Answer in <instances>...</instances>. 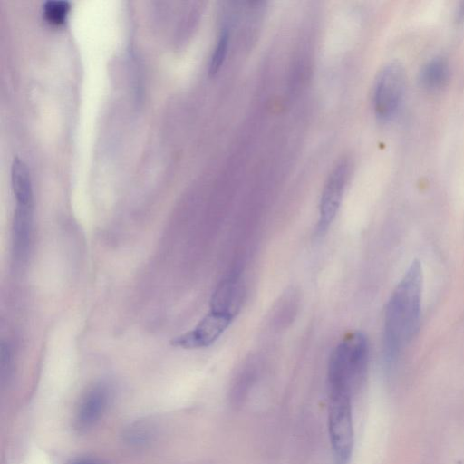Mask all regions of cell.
<instances>
[{
    "label": "cell",
    "mask_w": 464,
    "mask_h": 464,
    "mask_svg": "<svg viewBox=\"0 0 464 464\" xmlns=\"http://www.w3.org/2000/svg\"><path fill=\"white\" fill-rule=\"evenodd\" d=\"M423 274L420 263L412 261L392 293L384 314L382 348L387 364L392 363L420 327Z\"/></svg>",
    "instance_id": "obj_1"
},
{
    "label": "cell",
    "mask_w": 464,
    "mask_h": 464,
    "mask_svg": "<svg viewBox=\"0 0 464 464\" xmlns=\"http://www.w3.org/2000/svg\"><path fill=\"white\" fill-rule=\"evenodd\" d=\"M369 365V343L356 331L347 334L332 351L327 368L328 387L346 388L353 394L363 385Z\"/></svg>",
    "instance_id": "obj_2"
},
{
    "label": "cell",
    "mask_w": 464,
    "mask_h": 464,
    "mask_svg": "<svg viewBox=\"0 0 464 464\" xmlns=\"http://www.w3.org/2000/svg\"><path fill=\"white\" fill-rule=\"evenodd\" d=\"M328 392V430L334 464H348L353 443V394L345 390Z\"/></svg>",
    "instance_id": "obj_3"
},
{
    "label": "cell",
    "mask_w": 464,
    "mask_h": 464,
    "mask_svg": "<svg viewBox=\"0 0 464 464\" xmlns=\"http://www.w3.org/2000/svg\"><path fill=\"white\" fill-rule=\"evenodd\" d=\"M405 90V72L398 62H390L377 73L372 91V105L382 121L392 119L401 103Z\"/></svg>",
    "instance_id": "obj_4"
},
{
    "label": "cell",
    "mask_w": 464,
    "mask_h": 464,
    "mask_svg": "<svg viewBox=\"0 0 464 464\" xmlns=\"http://www.w3.org/2000/svg\"><path fill=\"white\" fill-rule=\"evenodd\" d=\"M348 173V163L343 160L337 163L329 174L319 203V218L315 228L317 237H322L328 231L336 217L343 200Z\"/></svg>",
    "instance_id": "obj_5"
},
{
    "label": "cell",
    "mask_w": 464,
    "mask_h": 464,
    "mask_svg": "<svg viewBox=\"0 0 464 464\" xmlns=\"http://www.w3.org/2000/svg\"><path fill=\"white\" fill-rule=\"evenodd\" d=\"M234 319L229 314L210 310L193 330L175 338L173 345L185 349L208 347L223 334Z\"/></svg>",
    "instance_id": "obj_6"
},
{
    "label": "cell",
    "mask_w": 464,
    "mask_h": 464,
    "mask_svg": "<svg viewBox=\"0 0 464 464\" xmlns=\"http://www.w3.org/2000/svg\"><path fill=\"white\" fill-rule=\"evenodd\" d=\"M244 300V285L237 271L224 277L214 290L210 299V310L236 317Z\"/></svg>",
    "instance_id": "obj_7"
},
{
    "label": "cell",
    "mask_w": 464,
    "mask_h": 464,
    "mask_svg": "<svg viewBox=\"0 0 464 464\" xmlns=\"http://www.w3.org/2000/svg\"><path fill=\"white\" fill-rule=\"evenodd\" d=\"M110 401V391L103 385L92 388L82 399L78 406L74 426L79 431L92 429L102 417Z\"/></svg>",
    "instance_id": "obj_8"
},
{
    "label": "cell",
    "mask_w": 464,
    "mask_h": 464,
    "mask_svg": "<svg viewBox=\"0 0 464 464\" xmlns=\"http://www.w3.org/2000/svg\"><path fill=\"white\" fill-rule=\"evenodd\" d=\"M33 227V205H18L13 221V252L16 260H23L27 253L31 241Z\"/></svg>",
    "instance_id": "obj_9"
},
{
    "label": "cell",
    "mask_w": 464,
    "mask_h": 464,
    "mask_svg": "<svg viewBox=\"0 0 464 464\" xmlns=\"http://www.w3.org/2000/svg\"><path fill=\"white\" fill-rule=\"evenodd\" d=\"M12 188L18 205H33V190L29 170L25 163L14 158L11 166Z\"/></svg>",
    "instance_id": "obj_10"
},
{
    "label": "cell",
    "mask_w": 464,
    "mask_h": 464,
    "mask_svg": "<svg viewBox=\"0 0 464 464\" xmlns=\"http://www.w3.org/2000/svg\"><path fill=\"white\" fill-rule=\"evenodd\" d=\"M450 78V66L448 61L441 56L430 60L420 72V82L430 91L442 89Z\"/></svg>",
    "instance_id": "obj_11"
},
{
    "label": "cell",
    "mask_w": 464,
    "mask_h": 464,
    "mask_svg": "<svg viewBox=\"0 0 464 464\" xmlns=\"http://www.w3.org/2000/svg\"><path fill=\"white\" fill-rule=\"evenodd\" d=\"M228 44H229V34L226 28L222 30V32L219 34V37L217 41L216 46L214 48L210 63H209V74L215 75L223 65L227 50H228Z\"/></svg>",
    "instance_id": "obj_12"
},
{
    "label": "cell",
    "mask_w": 464,
    "mask_h": 464,
    "mask_svg": "<svg viewBox=\"0 0 464 464\" xmlns=\"http://www.w3.org/2000/svg\"><path fill=\"white\" fill-rule=\"evenodd\" d=\"M43 8L44 14L50 23L60 24L65 20L70 4L64 0H49L44 3Z\"/></svg>",
    "instance_id": "obj_13"
},
{
    "label": "cell",
    "mask_w": 464,
    "mask_h": 464,
    "mask_svg": "<svg viewBox=\"0 0 464 464\" xmlns=\"http://www.w3.org/2000/svg\"><path fill=\"white\" fill-rule=\"evenodd\" d=\"M1 375L2 379L5 378L9 373V368L11 364V353L9 346L2 343L1 344Z\"/></svg>",
    "instance_id": "obj_14"
},
{
    "label": "cell",
    "mask_w": 464,
    "mask_h": 464,
    "mask_svg": "<svg viewBox=\"0 0 464 464\" xmlns=\"http://www.w3.org/2000/svg\"><path fill=\"white\" fill-rule=\"evenodd\" d=\"M457 18H458V20L464 19V2H462L461 5L459 6V10L457 13Z\"/></svg>",
    "instance_id": "obj_15"
},
{
    "label": "cell",
    "mask_w": 464,
    "mask_h": 464,
    "mask_svg": "<svg viewBox=\"0 0 464 464\" xmlns=\"http://www.w3.org/2000/svg\"><path fill=\"white\" fill-rule=\"evenodd\" d=\"M77 464H92V463H89V462H81V463H77Z\"/></svg>",
    "instance_id": "obj_16"
}]
</instances>
